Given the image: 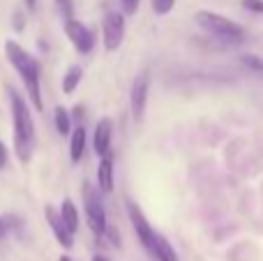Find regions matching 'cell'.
<instances>
[{
    "label": "cell",
    "instance_id": "6da1fadb",
    "mask_svg": "<svg viewBox=\"0 0 263 261\" xmlns=\"http://www.w3.org/2000/svg\"><path fill=\"white\" fill-rule=\"evenodd\" d=\"M9 104H12V134H14V151L16 157L28 164L35 153V123L30 116V106L23 100L21 92L9 88Z\"/></svg>",
    "mask_w": 263,
    "mask_h": 261
},
{
    "label": "cell",
    "instance_id": "7a4b0ae2",
    "mask_svg": "<svg viewBox=\"0 0 263 261\" xmlns=\"http://www.w3.org/2000/svg\"><path fill=\"white\" fill-rule=\"evenodd\" d=\"M5 55H7L9 65L16 69V74L21 77L28 97L35 104V111H42L44 102H42V88H40V63L14 40L5 42Z\"/></svg>",
    "mask_w": 263,
    "mask_h": 261
},
{
    "label": "cell",
    "instance_id": "3957f363",
    "mask_svg": "<svg viewBox=\"0 0 263 261\" xmlns=\"http://www.w3.org/2000/svg\"><path fill=\"white\" fill-rule=\"evenodd\" d=\"M194 21L199 23V26L203 28L205 32H208V35H213L215 40L238 44V42H242V37H245V30H242V26H238L236 21L222 16V14L208 12V9H201V12H196L194 14Z\"/></svg>",
    "mask_w": 263,
    "mask_h": 261
},
{
    "label": "cell",
    "instance_id": "277c9868",
    "mask_svg": "<svg viewBox=\"0 0 263 261\" xmlns=\"http://www.w3.org/2000/svg\"><path fill=\"white\" fill-rule=\"evenodd\" d=\"M83 201H86V217H88V227L92 229L95 236H106L109 229V220H106V211L102 203V194L97 192L90 185H83Z\"/></svg>",
    "mask_w": 263,
    "mask_h": 261
},
{
    "label": "cell",
    "instance_id": "5b68a950",
    "mask_svg": "<svg viewBox=\"0 0 263 261\" xmlns=\"http://www.w3.org/2000/svg\"><path fill=\"white\" fill-rule=\"evenodd\" d=\"M65 35H67V40L72 42L74 49L81 55L92 53V49H95V32H92L86 23L77 21V18L65 21Z\"/></svg>",
    "mask_w": 263,
    "mask_h": 261
},
{
    "label": "cell",
    "instance_id": "8992f818",
    "mask_svg": "<svg viewBox=\"0 0 263 261\" xmlns=\"http://www.w3.org/2000/svg\"><path fill=\"white\" fill-rule=\"evenodd\" d=\"M102 37H104V49L116 51L120 49L125 40V16L120 12H109L102 21Z\"/></svg>",
    "mask_w": 263,
    "mask_h": 261
},
{
    "label": "cell",
    "instance_id": "52a82bcc",
    "mask_svg": "<svg viewBox=\"0 0 263 261\" xmlns=\"http://www.w3.org/2000/svg\"><path fill=\"white\" fill-rule=\"evenodd\" d=\"M148 90H150V77H148V72H143L134 79L132 90H129V109H132L134 123H141V120H143L145 104H148Z\"/></svg>",
    "mask_w": 263,
    "mask_h": 261
},
{
    "label": "cell",
    "instance_id": "ba28073f",
    "mask_svg": "<svg viewBox=\"0 0 263 261\" xmlns=\"http://www.w3.org/2000/svg\"><path fill=\"white\" fill-rule=\"evenodd\" d=\"M127 213H129V220H132V227H134L136 236H139L141 245H143L145 250H148L150 254H153L155 250V240H157V231L150 227V222L145 220V215L141 213V208L136 206L134 201H127Z\"/></svg>",
    "mask_w": 263,
    "mask_h": 261
},
{
    "label": "cell",
    "instance_id": "9c48e42d",
    "mask_svg": "<svg viewBox=\"0 0 263 261\" xmlns=\"http://www.w3.org/2000/svg\"><path fill=\"white\" fill-rule=\"evenodd\" d=\"M111 139H114V125L109 118H100L95 125V134H92V146H95V153L100 157L109 155Z\"/></svg>",
    "mask_w": 263,
    "mask_h": 261
},
{
    "label": "cell",
    "instance_id": "30bf717a",
    "mask_svg": "<svg viewBox=\"0 0 263 261\" xmlns=\"http://www.w3.org/2000/svg\"><path fill=\"white\" fill-rule=\"evenodd\" d=\"M44 215H46V222H49V229L53 231L55 240H58V243L63 245L65 250H69V248L74 245V236L67 231V227H65V222H63V217H60L58 213L53 211V206H46V208H44Z\"/></svg>",
    "mask_w": 263,
    "mask_h": 261
},
{
    "label": "cell",
    "instance_id": "8fae6325",
    "mask_svg": "<svg viewBox=\"0 0 263 261\" xmlns=\"http://www.w3.org/2000/svg\"><path fill=\"white\" fill-rule=\"evenodd\" d=\"M97 188H100L102 194L114 192V160H111V155L100 160V166H97Z\"/></svg>",
    "mask_w": 263,
    "mask_h": 261
},
{
    "label": "cell",
    "instance_id": "7c38bea8",
    "mask_svg": "<svg viewBox=\"0 0 263 261\" xmlns=\"http://www.w3.org/2000/svg\"><path fill=\"white\" fill-rule=\"evenodd\" d=\"M86 127L83 125H77V127L72 129V134H69V160L77 164V162H81L83 153H86Z\"/></svg>",
    "mask_w": 263,
    "mask_h": 261
},
{
    "label": "cell",
    "instance_id": "4fadbf2b",
    "mask_svg": "<svg viewBox=\"0 0 263 261\" xmlns=\"http://www.w3.org/2000/svg\"><path fill=\"white\" fill-rule=\"evenodd\" d=\"M60 217H63V222H65V227H67V231L69 234H77V229H79V211H77V206H74V201L72 199H65L63 201V206H60Z\"/></svg>",
    "mask_w": 263,
    "mask_h": 261
},
{
    "label": "cell",
    "instance_id": "5bb4252c",
    "mask_svg": "<svg viewBox=\"0 0 263 261\" xmlns=\"http://www.w3.org/2000/svg\"><path fill=\"white\" fill-rule=\"evenodd\" d=\"M153 257L157 261H178V254L173 250V245L164 238L162 234H157V240H155V250H153Z\"/></svg>",
    "mask_w": 263,
    "mask_h": 261
},
{
    "label": "cell",
    "instance_id": "9a60e30c",
    "mask_svg": "<svg viewBox=\"0 0 263 261\" xmlns=\"http://www.w3.org/2000/svg\"><path fill=\"white\" fill-rule=\"evenodd\" d=\"M53 123H55L58 134H63V137H69V134H72V116H69V111L65 109V106H55Z\"/></svg>",
    "mask_w": 263,
    "mask_h": 261
},
{
    "label": "cell",
    "instance_id": "2e32d148",
    "mask_svg": "<svg viewBox=\"0 0 263 261\" xmlns=\"http://www.w3.org/2000/svg\"><path fill=\"white\" fill-rule=\"evenodd\" d=\"M81 77H83V69L79 67V65L67 67V72H65V77H63V92L65 95H72V92L77 90V86L81 83Z\"/></svg>",
    "mask_w": 263,
    "mask_h": 261
},
{
    "label": "cell",
    "instance_id": "e0dca14e",
    "mask_svg": "<svg viewBox=\"0 0 263 261\" xmlns=\"http://www.w3.org/2000/svg\"><path fill=\"white\" fill-rule=\"evenodd\" d=\"M150 5H153V12L157 14V16H166V14L173 9L176 0H150Z\"/></svg>",
    "mask_w": 263,
    "mask_h": 261
},
{
    "label": "cell",
    "instance_id": "ac0fdd59",
    "mask_svg": "<svg viewBox=\"0 0 263 261\" xmlns=\"http://www.w3.org/2000/svg\"><path fill=\"white\" fill-rule=\"evenodd\" d=\"M240 63L245 65V67L254 69V72H263V63H261V58H259V55L245 53V55H242V58H240Z\"/></svg>",
    "mask_w": 263,
    "mask_h": 261
},
{
    "label": "cell",
    "instance_id": "d6986e66",
    "mask_svg": "<svg viewBox=\"0 0 263 261\" xmlns=\"http://www.w3.org/2000/svg\"><path fill=\"white\" fill-rule=\"evenodd\" d=\"M55 3H58V9H60V14L65 16V21L74 18L72 16V0H55Z\"/></svg>",
    "mask_w": 263,
    "mask_h": 261
},
{
    "label": "cell",
    "instance_id": "ffe728a7",
    "mask_svg": "<svg viewBox=\"0 0 263 261\" xmlns=\"http://www.w3.org/2000/svg\"><path fill=\"white\" fill-rule=\"evenodd\" d=\"M242 7L250 9V12L263 14V0H242Z\"/></svg>",
    "mask_w": 263,
    "mask_h": 261
},
{
    "label": "cell",
    "instance_id": "44dd1931",
    "mask_svg": "<svg viewBox=\"0 0 263 261\" xmlns=\"http://www.w3.org/2000/svg\"><path fill=\"white\" fill-rule=\"evenodd\" d=\"M120 5H123L125 14H136V9H139L141 0H120Z\"/></svg>",
    "mask_w": 263,
    "mask_h": 261
},
{
    "label": "cell",
    "instance_id": "7402d4cb",
    "mask_svg": "<svg viewBox=\"0 0 263 261\" xmlns=\"http://www.w3.org/2000/svg\"><path fill=\"white\" fill-rule=\"evenodd\" d=\"M14 28H16L18 32L26 28V16H23V12H14Z\"/></svg>",
    "mask_w": 263,
    "mask_h": 261
},
{
    "label": "cell",
    "instance_id": "603a6c76",
    "mask_svg": "<svg viewBox=\"0 0 263 261\" xmlns=\"http://www.w3.org/2000/svg\"><path fill=\"white\" fill-rule=\"evenodd\" d=\"M7 162H9V153H7V148H5V143L0 141V169H5Z\"/></svg>",
    "mask_w": 263,
    "mask_h": 261
},
{
    "label": "cell",
    "instance_id": "cb8c5ba5",
    "mask_svg": "<svg viewBox=\"0 0 263 261\" xmlns=\"http://www.w3.org/2000/svg\"><path fill=\"white\" fill-rule=\"evenodd\" d=\"M37 3H40V0H26V7H28V9H30V12H32V9L37 7Z\"/></svg>",
    "mask_w": 263,
    "mask_h": 261
},
{
    "label": "cell",
    "instance_id": "d4e9b609",
    "mask_svg": "<svg viewBox=\"0 0 263 261\" xmlns=\"http://www.w3.org/2000/svg\"><path fill=\"white\" fill-rule=\"evenodd\" d=\"M92 261H109V259H106V257H102V254H97V257L92 259Z\"/></svg>",
    "mask_w": 263,
    "mask_h": 261
},
{
    "label": "cell",
    "instance_id": "484cf974",
    "mask_svg": "<svg viewBox=\"0 0 263 261\" xmlns=\"http://www.w3.org/2000/svg\"><path fill=\"white\" fill-rule=\"evenodd\" d=\"M60 261H72V259H69L67 254H63V257H60Z\"/></svg>",
    "mask_w": 263,
    "mask_h": 261
},
{
    "label": "cell",
    "instance_id": "4316f807",
    "mask_svg": "<svg viewBox=\"0 0 263 261\" xmlns=\"http://www.w3.org/2000/svg\"><path fill=\"white\" fill-rule=\"evenodd\" d=\"M3 236H5V234H3V229H0V238H3Z\"/></svg>",
    "mask_w": 263,
    "mask_h": 261
}]
</instances>
